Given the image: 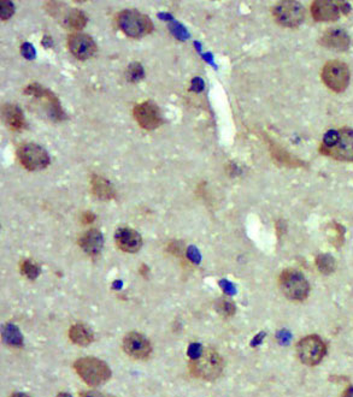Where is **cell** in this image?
I'll list each match as a JSON object with an SVG mask.
<instances>
[{
	"label": "cell",
	"mask_w": 353,
	"mask_h": 397,
	"mask_svg": "<svg viewBox=\"0 0 353 397\" xmlns=\"http://www.w3.org/2000/svg\"><path fill=\"white\" fill-rule=\"evenodd\" d=\"M319 151L335 160L353 162V129L341 128L326 132Z\"/></svg>",
	"instance_id": "obj_1"
},
{
	"label": "cell",
	"mask_w": 353,
	"mask_h": 397,
	"mask_svg": "<svg viewBox=\"0 0 353 397\" xmlns=\"http://www.w3.org/2000/svg\"><path fill=\"white\" fill-rule=\"evenodd\" d=\"M225 363L221 355L214 349H203L201 353L191 359L190 370L194 377L204 381H216L221 377Z\"/></svg>",
	"instance_id": "obj_2"
},
{
	"label": "cell",
	"mask_w": 353,
	"mask_h": 397,
	"mask_svg": "<svg viewBox=\"0 0 353 397\" xmlns=\"http://www.w3.org/2000/svg\"><path fill=\"white\" fill-rule=\"evenodd\" d=\"M75 372L86 384L91 387H99L108 382L111 377V370L108 363L93 357L80 358L74 363Z\"/></svg>",
	"instance_id": "obj_3"
},
{
	"label": "cell",
	"mask_w": 353,
	"mask_h": 397,
	"mask_svg": "<svg viewBox=\"0 0 353 397\" xmlns=\"http://www.w3.org/2000/svg\"><path fill=\"white\" fill-rule=\"evenodd\" d=\"M279 287L287 299L303 302L309 298L310 283L300 271L286 269L279 276Z\"/></svg>",
	"instance_id": "obj_4"
},
{
	"label": "cell",
	"mask_w": 353,
	"mask_h": 397,
	"mask_svg": "<svg viewBox=\"0 0 353 397\" xmlns=\"http://www.w3.org/2000/svg\"><path fill=\"white\" fill-rule=\"evenodd\" d=\"M118 28L124 34L133 38L140 39L153 32V23L148 16L144 15L137 10H123L116 17Z\"/></svg>",
	"instance_id": "obj_5"
},
{
	"label": "cell",
	"mask_w": 353,
	"mask_h": 397,
	"mask_svg": "<svg viewBox=\"0 0 353 397\" xmlns=\"http://www.w3.org/2000/svg\"><path fill=\"white\" fill-rule=\"evenodd\" d=\"M350 68L341 60H329L321 71V79L327 88L335 93H341L350 84Z\"/></svg>",
	"instance_id": "obj_6"
},
{
	"label": "cell",
	"mask_w": 353,
	"mask_h": 397,
	"mask_svg": "<svg viewBox=\"0 0 353 397\" xmlns=\"http://www.w3.org/2000/svg\"><path fill=\"white\" fill-rule=\"evenodd\" d=\"M297 355L306 366H317L327 355V344L317 335H309L297 344Z\"/></svg>",
	"instance_id": "obj_7"
},
{
	"label": "cell",
	"mask_w": 353,
	"mask_h": 397,
	"mask_svg": "<svg viewBox=\"0 0 353 397\" xmlns=\"http://www.w3.org/2000/svg\"><path fill=\"white\" fill-rule=\"evenodd\" d=\"M271 14L276 23L286 28H297L305 20L304 6L299 1H279Z\"/></svg>",
	"instance_id": "obj_8"
},
{
	"label": "cell",
	"mask_w": 353,
	"mask_h": 397,
	"mask_svg": "<svg viewBox=\"0 0 353 397\" xmlns=\"http://www.w3.org/2000/svg\"><path fill=\"white\" fill-rule=\"evenodd\" d=\"M17 158L21 165L30 171H39L49 164L47 151L33 143H21L17 148Z\"/></svg>",
	"instance_id": "obj_9"
},
{
	"label": "cell",
	"mask_w": 353,
	"mask_h": 397,
	"mask_svg": "<svg viewBox=\"0 0 353 397\" xmlns=\"http://www.w3.org/2000/svg\"><path fill=\"white\" fill-rule=\"evenodd\" d=\"M311 15L317 22H333L348 15L351 8L346 1H335V0H317L311 5Z\"/></svg>",
	"instance_id": "obj_10"
},
{
	"label": "cell",
	"mask_w": 353,
	"mask_h": 397,
	"mask_svg": "<svg viewBox=\"0 0 353 397\" xmlns=\"http://www.w3.org/2000/svg\"><path fill=\"white\" fill-rule=\"evenodd\" d=\"M133 116L137 124L146 130H155L162 125V112L157 105L150 100L135 105L133 108Z\"/></svg>",
	"instance_id": "obj_11"
},
{
	"label": "cell",
	"mask_w": 353,
	"mask_h": 397,
	"mask_svg": "<svg viewBox=\"0 0 353 397\" xmlns=\"http://www.w3.org/2000/svg\"><path fill=\"white\" fill-rule=\"evenodd\" d=\"M25 93L41 100L45 104V106L49 108V115L54 119L62 121L65 118V113L62 108V105L59 103L58 98L49 89L45 88L41 84H32L28 87H25Z\"/></svg>",
	"instance_id": "obj_12"
},
{
	"label": "cell",
	"mask_w": 353,
	"mask_h": 397,
	"mask_svg": "<svg viewBox=\"0 0 353 397\" xmlns=\"http://www.w3.org/2000/svg\"><path fill=\"white\" fill-rule=\"evenodd\" d=\"M68 49L75 58L87 60L97 53V44L89 35L78 32L71 33L68 38Z\"/></svg>",
	"instance_id": "obj_13"
},
{
	"label": "cell",
	"mask_w": 353,
	"mask_h": 397,
	"mask_svg": "<svg viewBox=\"0 0 353 397\" xmlns=\"http://www.w3.org/2000/svg\"><path fill=\"white\" fill-rule=\"evenodd\" d=\"M123 350L133 359L145 360L152 353V346L146 336L139 333H129L123 339Z\"/></svg>",
	"instance_id": "obj_14"
},
{
	"label": "cell",
	"mask_w": 353,
	"mask_h": 397,
	"mask_svg": "<svg viewBox=\"0 0 353 397\" xmlns=\"http://www.w3.org/2000/svg\"><path fill=\"white\" fill-rule=\"evenodd\" d=\"M115 242L124 253H137L143 245V237L134 229L119 228L115 232Z\"/></svg>",
	"instance_id": "obj_15"
},
{
	"label": "cell",
	"mask_w": 353,
	"mask_h": 397,
	"mask_svg": "<svg viewBox=\"0 0 353 397\" xmlns=\"http://www.w3.org/2000/svg\"><path fill=\"white\" fill-rule=\"evenodd\" d=\"M319 43L326 49L343 52V51H348L351 45V39L345 30L334 28V29L326 30L319 38Z\"/></svg>",
	"instance_id": "obj_16"
},
{
	"label": "cell",
	"mask_w": 353,
	"mask_h": 397,
	"mask_svg": "<svg viewBox=\"0 0 353 397\" xmlns=\"http://www.w3.org/2000/svg\"><path fill=\"white\" fill-rule=\"evenodd\" d=\"M266 141H268V146H269L270 156L276 165L285 167H306L305 162L293 156L292 153L287 152L285 148L281 147L280 145L271 141V140H266Z\"/></svg>",
	"instance_id": "obj_17"
},
{
	"label": "cell",
	"mask_w": 353,
	"mask_h": 397,
	"mask_svg": "<svg viewBox=\"0 0 353 397\" xmlns=\"http://www.w3.org/2000/svg\"><path fill=\"white\" fill-rule=\"evenodd\" d=\"M1 116L3 121L12 132H21L27 128L25 115L20 106L15 104H5L1 108Z\"/></svg>",
	"instance_id": "obj_18"
},
{
	"label": "cell",
	"mask_w": 353,
	"mask_h": 397,
	"mask_svg": "<svg viewBox=\"0 0 353 397\" xmlns=\"http://www.w3.org/2000/svg\"><path fill=\"white\" fill-rule=\"evenodd\" d=\"M78 243L84 253H87L91 256H95L103 250V235L97 229H91L80 236Z\"/></svg>",
	"instance_id": "obj_19"
},
{
	"label": "cell",
	"mask_w": 353,
	"mask_h": 397,
	"mask_svg": "<svg viewBox=\"0 0 353 397\" xmlns=\"http://www.w3.org/2000/svg\"><path fill=\"white\" fill-rule=\"evenodd\" d=\"M91 188L94 196H97L100 200H111L116 196L113 184L106 178L99 175H93L91 178Z\"/></svg>",
	"instance_id": "obj_20"
},
{
	"label": "cell",
	"mask_w": 353,
	"mask_h": 397,
	"mask_svg": "<svg viewBox=\"0 0 353 397\" xmlns=\"http://www.w3.org/2000/svg\"><path fill=\"white\" fill-rule=\"evenodd\" d=\"M69 339L73 344L86 347L94 341L93 331L84 324H75L69 330Z\"/></svg>",
	"instance_id": "obj_21"
},
{
	"label": "cell",
	"mask_w": 353,
	"mask_h": 397,
	"mask_svg": "<svg viewBox=\"0 0 353 397\" xmlns=\"http://www.w3.org/2000/svg\"><path fill=\"white\" fill-rule=\"evenodd\" d=\"M87 21L89 19L84 11L71 9V10H69V12H67L64 22L69 29L74 30V33H78L80 30L84 29L87 25Z\"/></svg>",
	"instance_id": "obj_22"
},
{
	"label": "cell",
	"mask_w": 353,
	"mask_h": 397,
	"mask_svg": "<svg viewBox=\"0 0 353 397\" xmlns=\"http://www.w3.org/2000/svg\"><path fill=\"white\" fill-rule=\"evenodd\" d=\"M3 339L6 344L10 346H15V347H20L23 344V337L21 335L20 330L16 328L15 325H6L4 330H3Z\"/></svg>",
	"instance_id": "obj_23"
},
{
	"label": "cell",
	"mask_w": 353,
	"mask_h": 397,
	"mask_svg": "<svg viewBox=\"0 0 353 397\" xmlns=\"http://www.w3.org/2000/svg\"><path fill=\"white\" fill-rule=\"evenodd\" d=\"M316 266L321 274L323 275H330L337 269V261L332 255L319 254L316 258Z\"/></svg>",
	"instance_id": "obj_24"
},
{
	"label": "cell",
	"mask_w": 353,
	"mask_h": 397,
	"mask_svg": "<svg viewBox=\"0 0 353 397\" xmlns=\"http://www.w3.org/2000/svg\"><path fill=\"white\" fill-rule=\"evenodd\" d=\"M215 307H216L217 312L222 314L223 317H231V315H234L236 311V304L231 299H227V298L217 300Z\"/></svg>",
	"instance_id": "obj_25"
},
{
	"label": "cell",
	"mask_w": 353,
	"mask_h": 397,
	"mask_svg": "<svg viewBox=\"0 0 353 397\" xmlns=\"http://www.w3.org/2000/svg\"><path fill=\"white\" fill-rule=\"evenodd\" d=\"M40 271L41 270H40L39 265L36 264L35 261H32V260H25L21 264L22 275L25 276L30 280H35L40 275Z\"/></svg>",
	"instance_id": "obj_26"
},
{
	"label": "cell",
	"mask_w": 353,
	"mask_h": 397,
	"mask_svg": "<svg viewBox=\"0 0 353 397\" xmlns=\"http://www.w3.org/2000/svg\"><path fill=\"white\" fill-rule=\"evenodd\" d=\"M145 73H144V68L140 63H133L129 65L127 70V79L130 82H137L140 80L144 79Z\"/></svg>",
	"instance_id": "obj_27"
},
{
	"label": "cell",
	"mask_w": 353,
	"mask_h": 397,
	"mask_svg": "<svg viewBox=\"0 0 353 397\" xmlns=\"http://www.w3.org/2000/svg\"><path fill=\"white\" fill-rule=\"evenodd\" d=\"M15 14V6L8 0H0V19L3 22L10 20Z\"/></svg>",
	"instance_id": "obj_28"
},
{
	"label": "cell",
	"mask_w": 353,
	"mask_h": 397,
	"mask_svg": "<svg viewBox=\"0 0 353 397\" xmlns=\"http://www.w3.org/2000/svg\"><path fill=\"white\" fill-rule=\"evenodd\" d=\"M22 54L27 59H33L35 57L34 49L30 44H25L22 46Z\"/></svg>",
	"instance_id": "obj_29"
},
{
	"label": "cell",
	"mask_w": 353,
	"mask_h": 397,
	"mask_svg": "<svg viewBox=\"0 0 353 397\" xmlns=\"http://www.w3.org/2000/svg\"><path fill=\"white\" fill-rule=\"evenodd\" d=\"M94 219H95V216L92 212H86L82 215V223L84 224H91V223H93Z\"/></svg>",
	"instance_id": "obj_30"
},
{
	"label": "cell",
	"mask_w": 353,
	"mask_h": 397,
	"mask_svg": "<svg viewBox=\"0 0 353 397\" xmlns=\"http://www.w3.org/2000/svg\"><path fill=\"white\" fill-rule=\"evenodd\" d=\"M80 397H104L100 392H84L80 394Z\"/></svg>",
	"instance_id": "obj_31"
},
{
	"label": "cell",
	"mask_w": 353,
	"mask_h": 397,
	"mask_svg": "<svg viewBox=\"0 0 353 397\" xmlns=\"http://www.w3.org/2000/svg\"><path fill=\"white\" fill-rule=\"evenodd\" d=\"M340 397H353V387H348L345 390H343V394H341V396Z\"/></svg>",
	"instance_id": "obj_32"
},
{
	"label": "cell",
	"mask_w": 353,
	"mask_h": 397,
	"mask_svg": "<svg viewBox=\"0 0 353 397\" xmlns=\"http://www.w3.org/2000/svg\"><path fill=\"white\" fill-rule=\"evenodd\" d=\"M341 229H343V226H340L339 224L335 226V230H337V234H339V230H341ZM338 236L339 235H337V243H335V245H341V242L339 241Z\"/></svg>",
	"instance_id": "obj_33"
},
{
	"label": "cell",
	"mask_w": 353,
	"mask_h": 397,
	"mask_svg": "<svg viewBox=\"0 0 353 397\" xmlns=\"http://www.w3.org/2000/svg\"><path fill=\"white\" fill-rule=\"evenodd\" d=\"M10 397H30L28 395H25L23 392H15V394H12Z\"/></svg>",
	"instance_id": "obj_34"
},
{
	"label": "cell",
	"mask_w": 353,
	"mask_h": 397,
	"mask_svg": "<svg viewBox=\"0 0 353 397\" xmlns=\"http://www.w3.org/2000/svg\"><path fill=\"white\" fill-rule=\"evenodd\" d=\"M57 397H71V395H69L67 392H60V394L57 395Z\"/></svg>",
	"instance_id": "obj_35"
}]
</instances>
